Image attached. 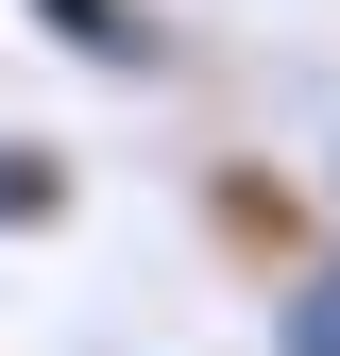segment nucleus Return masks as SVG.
<instances>
[{"label": "nucleus", "mask_w": 340, "mask_h": 356, "mask_svg": "<svg viewBox=\"0 0 340 356\" xmlns=\"http://www.w3.org/2000/svg\"><path fill=\"white\" fill-rule=\"evenodd\" d=\"M187 220H204V254H238L255 289H289V272L340 254V220H323V187H307L289 153H204V170H187Z\"/></svg>", "instance_id": "nucleus-1"}, {"label": "nucleus", "mask_w": 340, "mask_h": 356, "mask_svg": "<svg viewBox=\"0 0 340 356\" xmlns=\"http://www.w3.org/2000/svg\"><path fill=\"white\" fill-rule=\"evenodd\" d=\"M34 34H52L68 68H102V85H170L187 68V34H170V0H17Z\"/></svg>", "instance_id": "nucleus-2"}, {"label": "nucleus", "mask_w": 340, "mask_h": 356, "mask_svg": "<svg viewBox=\"0 0 340 356\" xmlns=\"http://www.w3.org/2000/svg\"><path fill=\"white\" fill-rule=\"evenodd\" d=\"M68 204H85V170H68V136H0V238H52Z\"/></svg>", "instance_id": "nucleus-3"}, {"label": "nucleus", "mask_w": 340, "mask_h": 356, "mask_svg": "<svg viewBox=\"0 0 340 356\" xmlns=\"http://www.w3.org/2000/svg\"><path fill=\"white\" fill-rule=\"evenodd\" d=\"M255 339H272V356H340V254H323V272H289L272 305H255Z\"/></svg>", "instance_id": "nucleus-4"}, {"label": "nucleus", "mask_w": 340, "mask_h": 356, "mask_svg": "<svg viewBox=\"0 0 340 356\" xmlns=\"http://www.w3.org/2000/svg\"><path fill=\"white\" fill-rule=\"evenodd\" d=\"M323 220H340V153H323Z\"/></svg>", "instance_id": "nucleus-5"}]
</instances>
